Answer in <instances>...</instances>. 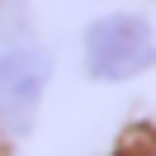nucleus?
Segmentation results:
<instances>
[{
	"label": "nucleus",
	"mask_w": 156,
	"mask_h": 156,
	"mask_svg": "<svg viewBox=\"0 0 156 156\" xmlns=\"http://www.w3.org/2000/svg\"><path fill=\"white\" fill-rule=\"evenodd\" d=\"M85 66L99 80H133L156 66V33L137 14H104L85 33Z\"/></svg>",
	"instance_id": "obj_1"
},
{
	"label": "nucleus",
	"mask_w": 156,
	"mask_h": 156,
	"mask_svg": "<svg viewBox=\"0 0 156 156\" xmlns=\"http://www.w3.org/2000/svg\"><path fill=\"white\" fill-rule=\"evenodd\" d=\"M48 80H52V57L43 48L0 52V133H24L33 123Z\"/></svg>",
	"instance_id": "obj_2"
},
{
	"label": "nucleus",
	"mask_w": 156,
	"mask_h": 156,
	"mask_svg": "<svg viewBox=\"0 0 156 156\" xmlns=\"http://www.w3.org/2000/svg\"><path fill=\"white\" fill-rule=\"evenodd\" d=\"M118 156H156V137H128L118 147Z\"/></svg>",
	"instance_id": "obj_3"
}]
</instances>
